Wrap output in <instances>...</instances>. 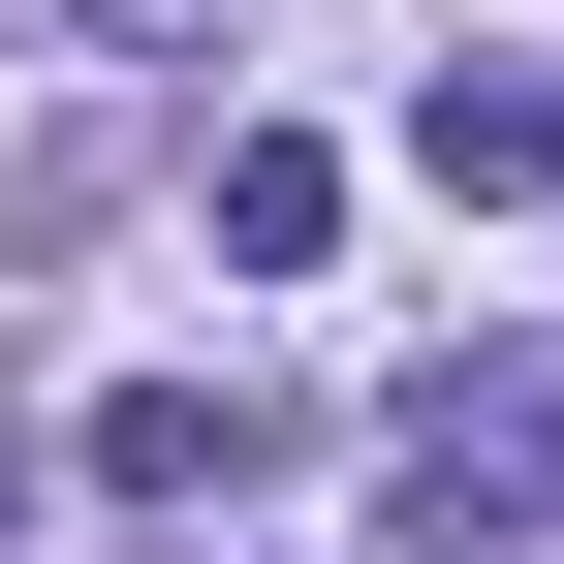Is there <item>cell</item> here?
<instances>
[{"label": "cell", "mask_w": 564, "mask_h": 564, "mask_svg": "<svg viewBox=\"0 0 564 564\" xmlns=\"http://www.w3.org/2000/svg\"><path fill=\"white\" fill-rule=\"evenodd\" d=\"M95 470H126V502H251L282 408H251V377H126V408H95Z\"/></svg>", "instance_id": "cell-2"}, {"label": "cell", "mask_w": 564, "mask_h": 564, "mask_svg": "<svg viewBox=\"0 0 564 564\" xmlns=\"http://www.w3.org/2000/svg\"><path fill=\"white\" fill-rule=\"evenodd\" d=\"M533 502H564V408H470V377L408 408V533H440V564H470V533H533Z\"/></svg>", "instance_id": "cell-1"}, {"label": "cell", "mask_w": 564, "mask_h": 564, "mask_svg": "<svg viewBox=\"0 0 564 564\" xmlns=\"http://www.w3.org/2000/svg\"><path fill=\"white\" fill-rule=\"evenodd\" d=\"M408 158H440V188H564V95H533V63H440V95H408Z\"/></svg>", "instance_id": "cell-3"}, {"label": "cell", "mask_w": 564, "mask_h": 564, "mask_svg": "<svg viewBox=\"0 0 564 564\" xmlns=\"http://www.w3.org/2000/svg\"><path fill=\"white\" fill-rule=\"evenodd\" d=\"M220 251H251V282L345 251V158H314V126H220Z\"/></svg>", "instance_id": "cell-4"}]
</instances>
